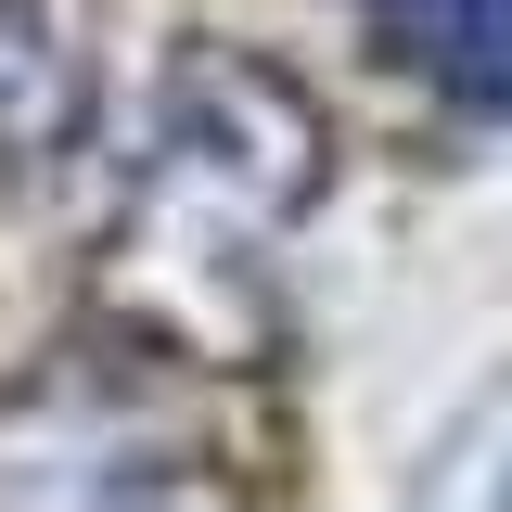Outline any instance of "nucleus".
<instances>
[{"instance_id": "nucleus-1", "label": "nucleus", "mask_w": 512, "mask_h": 512, "mask_svg": "<svg viewBox=\"0 0 512 512\" xmlns=\"http://www.w3.org/2000/svg\"><path fill=\"white\" fill-rule=\"evenodd\" d=\"M0 512H231V461L180 372L52 359L0 397Z\"/></svg>"}, {"instance_id": "nucleus-2", "label": "nucleus", "mask_w": 512, "mask_h": 512, "mask_svg": "<svg viewBox=\"0 0 512 512\" xmlns=\"http://www.w3.org/2000/svg\"><path fill=\"white\" fill-rule=\"evenodd\" d=\"M359 13L423 90L474 103V116H512V0H359Z\"/></svg>"}]
</instances>
